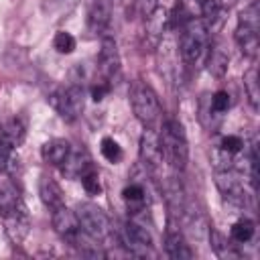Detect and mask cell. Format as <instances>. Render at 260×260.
I'll list each match as a JSON object with an SVG mask.
<instances>
[{
	"mask_svg": "<svg viewBox=\"0 0 260 260\" xmlns=\"http://www.w3.org/2000/svg\"><path fill=\"white\" fill-rule=\"evenodd\" d=\"M260 4L258 0H252L248 6L238 16V26H236V43L242 51L244 57L256 59L258 49H260Z\"/></svg>",
	"mask_w": 260,
	"mask_h": 260,
	"instance_id": "obj_1",
	"label": "cell"
},
{
	"mask_svg": "<svg viewBox=\"0 0 260 260\" xmlns=\"http://www.w3.org/2000/svg\"><path fill=\"white\" fill-rule=\"evenodd\" d=\"M158 138H160L167 162L173 169L183 171L187 167V160H189V142H187V134H185L183 124L175 118L165 120Z\"/></svg>",
	"mask_w": 260,
	"mask_h": 260,
	"instance_id": "obj_2",
	"label": "cell"
},
{
	"mask_svg": "<svg viewBox=\"0 0 260 260\" xmlns=\"http://www.w3.org/2000/svg\"><path fill=\"white\" fill-rule=\"evenodd\" d=\"M209 45V26L205 24L203 18H187L181 24V37H179V49H181V57L185 63L193 65L197 63L205 49Z\"/></svg>",
	"mask_w": 260,
	"mask_h": 260,
	"instance_id": "obj_3",
	"label": "cell"
},
{
	"mask_svg": "<svg viewBox=\"0 0 260 260\" xmlns=\"http://www.w3.org/2000/svg\"><path fill=\"white\" fill-rule=\"evenodd\" d=\"M49 104L65 122H73L83 112L85 89L79 83H73L69 87H59L49 95Z\"/></svg>",
	"mask_w": 260,
	"mask_h": 260,
	"instance_id": "obj_4",
	"label": "cell"
},
{
	"mask_svg": "<svg viewBox=\"0 0 260 260\" xmlns=\"http://www.w3.org/2000/svg\"><path fill=\"white\" fill-rule=\"evenodd\" d=\"M130 104H132V112L134 116L144 124V126H152L158 116H160V102L156 91L142 81H136L130 89Z\"/></svg>",
	"mask_w": 260,
	"mask_h": 260,
	"instance_id": "obj_5",
	"label": "cell"
},
{
	"mask_svg": "<svg viewBox=\"0 0 260 260\" xmlns=\"http://www.w3.org/2000/svg\"><path fill=\"white\" fill-rule=\"evenodd\" d=\"M75 213H77V219H79L81 230L87 236H91L93 240L102 242V240H108L112 236V221H110L108 213L100 205L85 201V203H79L77 205Z\"/></svg>",
	"mask_w": 260,
	"mask_h": 260,
	"instance_id": "obj_6",
	"label": "cell"
},
{
	"mask_svg": "<svg viewBox=\"0 0 260 260\" xmlns=\"http://www.w3.org/2000/svg\"><path fill=\"white\" fill-rule=\"evenodd\" d=\"M138 150H140V160H142V165L146 167V171L150 175H156L158 177L162 173L165 165H169L167 158H165V150H162L158 132L152 130L150 126H146V130L142 132V136H140V148Z\"/></svg>",
	"mask_w": 260,
	"mask_h": 260,
	"instance_id": "obj_7",
	"label": "cell"
},
{
	"mask_svg": "<svg viewBox=\"0 0 260 260\" xmlns=\"http://www.w3.org/2000/svg\"><path fill=\"white\" fill-rule=\"evenodd\" d=\"M122 244L132 256L152 254V236L144 223L138 219H128L122 228Z\"/></svg>",
	"mask_w": 260,
	"mask_h": 260,
	"instance_id": "obj_8",
	"label": "cell"
},
{
	"mask_svg": "<svg viewBox=\"0 0 260 260\" xmlns=\"http://www.w3.org/2000/svg\"><path fill=\"white\" fill-rule=\"evenodd\" d=\"M98 69H100L102 81H106L110 85L120 77V51H118V43L112 35H106L100 41Z\"/></svg>",
	"mask_w": 260,
	"mask_h": 260,
	"instance_id": "obj_9",
	"label": "cell"
},
{
	"mask_svg": "<svg viewBox=\"0 0 260 260\" xmlns=\"http://www.w3.org/2000/svg\"><path fill=\"white\" fill-rule=\"evenodd\" d=\"M215 185L219 189V193L223 195L225 201L244 207L246 205V191H244V183L240 179V175L232 169V171H217L215 173Z\"/></svg>",
	"mask_w": 260,
	"mask_h": 260,
	"instance_id": "obj_10",
	"label": "cell"
},
{
	"mask_svg": "<svg viewBox=\"0 0 260 260\" xmlns=\"http://www.w3.org/2000/svg\"><path fill=\"white\" fill-rule=\"evenodd\" d=\"M51 221H53L55 232H57L65 242H69V244H73L75 238L83 232L81 225H79L77 213H75L73 209L65 207V205H61V207H57V209L51 211Z\"/></svg>",
	"mask_w": 260,
	"mask_h": 260,
	"instance_id": "obj_11",
	"label": "cell"
},
{
	"mask_svg": "<svg viewBox=\"0 0 260 260\" xmlns=\"http://www.w3.org/2000/svg\"><path fill=\"white\" fill-rule=\"evenodd\" d=\"M2 221H4V232H6L8 240L12 244H20L28 236V232H30V215H28L26 203L20 205L16 211L4 215Z\"/></svg>",
	"mask_w": 260,
	"mask_h": 260,
	"instance_id": "obj_12",
	"label": "cell"
},
{
	"mask_svg": "<svg viewBox=\"0 0 260 260\" xmlns=\"http://www.w3.org/2000/svg\"><path fill=\"white\" fill-rule=\"evenodd\" d=\"M110 22H112V16H110V6L106 0H93L89 4V10H87V26L89 30L100 39L110 35Z\"/></svg>",
	"mask_w": 260,
	"mask_h": 260,
	"instance_id": "obj_13",
	"label": "cell"
},
{
	"mask_svg": "<svg viewBox=\"0 0 260 260\" xmlns=\"http://www.w3.org/2000/svg\"><path fill=\"white\" fill-rule=\"evenodd\" d=\"M59 167L67 179H79L83 173L91 169V156L83 146H77V148H71V152Z\"/></svg>",
	"mask_w": 260,
	"mask_h": 260,
	"instance_id": "obj_14",
	"label": "cell"
},
{
	"mask_svg": "<svg viewBox=\"0 0 260 260\" xmlns=\"http://www.w3.org/2000/svg\"><path fill=\"white\" fill-rule=\"evenodd\" d=\"M122 197H124V203H126L128 213H130L132 217H138V215H142L144 211H148L150 199H148V193H146V189H144L142 183L134 181V183L126 185L124 191H122Z\"/></svg>",
	"mask_w": 260,
	"mask_h": 260,
	"instance_id": "obj_15",
	"label": "cell"
},
{
	"mask_svg": "<svg viewBox=\"0 0 260 260\" xmlns=\"http://www.w3.org/2000/svg\"><path fill=\"white\" fill-rule=\"evenodd\" d=\"M228 65H230V51H228V45L223 43V39H215L211 41V47H209V53H207V71L221 79L225 73H228Z\"/></svg>",
	"mask_w": 260,
	"mask_h": 260,
	"instance_id": "obj_16",
	"label": "cell"
},
{
	"mask_svg": "<svg viewBox=\"0 0 260 260\" xmlns=\"http://www.w3.org/2000/svg\"><path fill=\"white\" fill-rule=\"evenodd\" d=\"M165 252L169 258L173 260H191L193 258V250L189 248L187 240L183 238V234L179 230H167L165 234Z\"/></svg>",
	"mask_w": 260,
	"mask_h": 260,
	"instance_id": "obj_17",
	"label": "cell"
},
{
	"mask_svg": "<svg viewBox=\"0 0 260 260\" xmlns=\"http://www.w3.org/2000/svg\"><path fill=\"white\" fill-rule=\"evenodd\" d=\"M39 195H41L43 205H45L49 211H53V209L65 205V201H63V191H61L59 183H57L53 177H47V175L41 177V181H39Z\"/></svg>",
	"mask_w": 260,
	"mask_h": 260,
	"instance_id": "obj_18",
	"label": "cell"
},
{
	"mask_svg": "<svg viewBox=\"0 0 260 260\" xmlns=\"http://www.w3.org/2000/svg\"><path fill=\"white\" fill-rule=\"evenodd\" d=\"M69 152H71V144L65 138H53V140L45 142L43 148H41L43 160L49 162V165H55V167H59L67 158Z\"/></svg>",
	"mask_w": 260,
	"mask_h": 260,
	"instance_id": "obj_19",
	"label": "cell"
},
{
	"mask_svg": "<svg viewBox=\"0 0 260 260\" xmlns=\"http://www.w3.org/2000/svg\"><path fill=\"white\" fill-rule=\"evenodd\" d=\"M20 205H24V199L20 197V191L12 181L0 183V217L16 211Z\"/></svg>",
	"mask_w": 260,
	"mask_h": 260,
	"instance_id": "obj_20",
	"label": "cell"
},
{
	"mask_svg": "<svg viewBox=\"0 0 260 260\" xmlns=\"http://www.w3.org/2000/svg\"><path fill=\"white\" fill-rule=\"evenodd\" d=\"M146 22V41H148V47L154 49L160 39H162V30H165V22H167V12L156 8L150 16L144 18Z\"/></svg>",
	"mask_w": 260,
	"mask_h": 260,
	"instance_id": "obj_21",
	"label": "cell"
},
{
	"mask_svg": "<svg viewBox=\"0 0 260 260\" xmlns=\"http://www.w3.org/2000/svg\"><path fill=\"white\" fill-rule=\"evenodd\" d=\"M244 89H246L250 106L254 110H258V104H260V83H258V69H256V65H252L244 73Z\"/></svg>",
	"mask_w": 260,
	"mask_h": 260,
	"instance_id": "obj_22",
	"label": "cell"
},
{
	"mask_svg": "<svg viewBox=\"0 0 260 260\" xmlns=\"http://www.w3.org/2000/svg\"><path fill=\"white\" fill-rule=\"evenodd\" d=\"M254 221H250V219H240V221H236L234 225H232V230H230V240L232 242H236V244H246V242H250L252 238H254Z\"/></svg>",
	"mask_w": 260,
	"mask_h": 260,
	"instance_id": "obj_23",
	"label": "cell"
},
{
	"mask_svg": "<svg viewBox=\"0 0 260 260\" xmlns=\"http://www.w3.org/2000/svg\"><path fill=\"white\" fill-rule=\"evenodd\" d=\"M211 162H213L215 173L217 171H232V169H236V154L223 150L221 146H215L211 150Z\"/></svg>",
	"mask_w": 260,
	"mask_h": 260,
	"instance_id": "obj_24",
	"label": "cell"
},
{
	"mask_svg": "<svg viewBox=\"0 0 260 260\" xmlns=\"http://www.w3.org/2000/svg\"><path fill=\"white\" fill-rule=\"evenodd\" d=\"M0 136H2V138H6V140L16 148V146L24 140V124H22L20 120H10V122L2 128Z\"/></svg>",
	"mask_w": 260,
	"mask_h": 260,
	"instance_id": "obj_25",
	"label": "cell"
},
{
	"mask_svg": "<svg viewBox=\"0 0 260 260\" xmlns=\"http://www.w3.org/2000/svg\"><path fill=\"white\" fill-rule=\"evenodd\" d=\"M209 244H211V250L219 256V258H230V256H236L232 250H230V244L228 240L223 238L221 232H217L215 228L209 230Z\"/></svg>",
	"mask_w": 260,
	"mask_h": 260,
	"instance_id": "obj_26",
	"label": "cell"
},
{
	"mask_svg": "<svg viewBox=\"0 0 260 260\" xmlns=\"http://www.w3.org/2000/svg\"><path fill=\"white\" fill-rule=\"evenodd\" d=\"M75 37L71 35V32H67V30H59V32H55V37H53V47H55V51L57 53H61V55H69V53H73L75 51Z\"/></svg>",
	"mask_w": 260,
	"mask_h": 260,
	"instance_id": "obj_27",
	"label": "cell"
},
{
	"mask_svg": "<svg viewBox=\"0 0 260 260\" xmlns=\"http://www.w3.org/2000/svg\"><path fill=\"white\" fill-rule=\"evenodd\" d=\"M81 185H83V189H85V193H89V195H100L102 193V183H100V175H98V171L91 167L87 173H83L81 177Z\"/></svg>",
	"mask_w": 260,
	"mask_h": 260,
	"instance_id": "obj_28",
	"label": "cell"
},
{
	"mask_svg": "<svg viewBox=\"0 0 260 260\" xmlns=\"http://www.w3.org/2000/svg\"><path fill=\"white\" fill-rule=\"evenodd\" d=\"M100 150H102V156L106 160H110V162H118L122 158V148L114 138H104Z\"/></svg>",
	"mask_w": 260,
	"mask_h": 260,
	"instance_id": "obj_29",
	"label": "cell"
},
{
	"mask_svg": "<svg viewBox=\"0 0 260 260\" xmlns=\"http://www.w3.org/2000/svg\"><path fill=\"white\" fill-rule=\"evenodd\" d=\"M230 93L228 91H223V89H219V91H215L213 95H211V102H209V110L213 112V114H223V112H228L230 110Z\"/></svg>",
	"mask_w": 260,
	"mask_h": 260,
	"instance_id": "obj_30",
	"label": "cell"
},
{
	"mask_svg": "<svg viewBox=\"0 0 260 260\" xmlns=\"http://www.w3.org/2000/svg\"><path fill=\"white\" fill-rule=\"evenodd\" d=\"M219 146H221L223 150L232 152V154H240V152H242V148H244L246 144H244V140H242L240 136H236V134H230V136H223V138H221Z\"/></svg>",
	"mask_w": 260,
	"mask_h": 260,
	"instance_id": "obj_31",
	"label": "cell"
},
{
	"mask_svg": "<svg viewBox=\"0 0 260 260\" xmlns=\"http://www.w3.org/2000/svg\"><path fill=\"white\" fill-rule=\"evenodd\" d=\"M12 152H14V146L6 138L0 136V171H4L8 167V162L12 158Z\"/></svg>",
	"mask_w": 260,
	"mask_h": 260,
	"instance_id": "obj_32",
	"label": "cell"
},
{
	"mask_svg": "<svg viewBox=\"0 0 260 260\" xmlns=\"http://www.w3.org/2000/svg\"><path fill=\"white\" fill-rule=\"evenodd\" d=\"M134 4H136L138 12H140L144 18L150 16V14L158 8V0H134Z\"/></svg>",
	"mask_w": 260,
	"mask_h": 260,
	"instance_id": "obj_33",
	"label": "cell"
},
{
	"mask_svg": "<svg viewBox=\"0 0 260 260\" xmlns=\"http://www.w3.org/2000/svg\"><path fill=\"white\" fill-rule=\"evenodd\" d=\"M110 87H112L110 83H106V81H100L98 85H93V87H91V98H93L95 102L104 100V95L110 91Z\"/></svg>",
	"mask_w": 260,
	"mask_h": 260,
	"instance_id": "obj_34",
	"label": "cell"
},
{
	"mask_svg": "<svg viewBox=\"0 0 260 260\" xmlns=\"http://www.w3.org/2000/svg\"><path fill=\"white\" fill-rule=\"evenodd\" d=\"M114 2H122V0H114Z\"/></svg>",
	"mask_w": 260,
	"mask_h": 260,
	"instance_id": "obj_35",
	"label": "cell"
}]
</instances>
